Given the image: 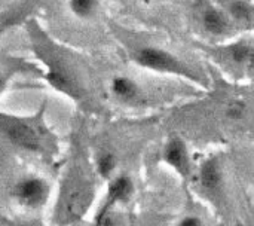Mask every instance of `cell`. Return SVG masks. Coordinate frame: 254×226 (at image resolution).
<instances>
[{
    "label": "cell",
    "mask_w": 254,
    "mask_h": 226,
    "mask_svg": "<svg viewBox=\"0 0 254 226\" xmlns=\"http://www.w3.org/2000/svg\"><path fill=\"white\" fill-rule=\"evenodd\" d=\"M89 188L82 179H71L63 189L61 213L67 222L79 221L89 206Z\"/></svg>",
    "instance_id": "cell-1"
},
{
    "label": "cell",
    "mask_w": 254,
    "mask_h": 226,
    "mask_svg": "<svg viewBox=\"0 0 254 226\" xmlns=\"http://www.w3.org/2000/svg\"><path fill=\"white\" fill-rule=\"evenodd\" d=\"M0 130L18 146L30 149V151H39L40 149V137L34 127H31L28 122L22 119H15L10 116L0 115Z\"/></svg>",
    "instance_id": "cell-2"
},
{
    "label": "cell",
    "mask_w": 254,
    "mask_h": 226,
    "mask_svg": "<svg viewBox=\"0 0 254 226\" xmlns=\"http://www.w3.org/2000/svg\"><path fill=\"white\" fill-rule=\"evenodd\" d=\"M138 63L144 67L155 69V70H162V72H174V73H182V66L180 63L171 57L168 52H164L161 49L155 48H146L138 52Z\"/></svg>",
    "instance_id": "cell-3"
},
{
    "label": "cell",
    "mask_w": 254,
    "mask_h": 226,
    "mask_svg": "<svg viewBox=\"0 0 254 226\" xmlns=\"http://www.w3.org/2000/svg\"><path fill=\"white\" fill-rule=\"evenodd\" d=\"M46 185L39 179H28L16 186V197L30 207H37L46 200Z\"/></svg>",
    "instance_id": "cell-4"
},
{
    "label": "cell",
    "mask_w": 254,
    "mask_h": 226,
    "mask_svg": "<svg viewBox=\"0 0 254 226\" xmlns=\"http://www.w3.org/2000/svg\"><path fill=\"white\" fill-rule=\"evenodd\" d=\"M165 159L179 171L188 173V155H186L185 145L180 140H173L168 145L165 151Z\"/></svg>",
    "instance_id": "cell-5"
},
{
    "label": "cell",
    "mask_w": 254,
    "mask_h": 226,
    "mask_svg": "<svg viewBox=\"0 0 254 226\" xmlns=\"http://www.w3.org/2000/svg\"><path fill=\"white\" fill-rule=\"evenodd\" d=\"M132 192V183L128 177L122 176L118 177L109 188V203H116V201H125Z\"/></svg>",
    "instance_id": "cell-6"
},
{
    "label": "cell",
    "mask_w": 254,
    "mask_h": 226,
    "mask_svg": "<svg viewBox=\"0 0 254 226\" xmlns=\"http://www.w3.org/2000/svg\"><path fill=\"white\" fill-rule=\"evenodd\" d=\"M201 182H202V186L207 188V189L217 188V185L220 182V173H219V168H217L214 161H208V162H205L202 165Z\"/></svg>",
    "instance_id": "cell-7"
},
{
    "label": "cell",
    "mask_w": 254,
    "mask_h": 226,
    "mask_svg": "<svg viewBox=\"0 0 254 226\" xmlns=\"http://www.w3.org/2000/svg\"><path fill=\"white\" fill-rule=\"evenodd\" d=\"M204 24L205 28L211 33H222L226 28V19L223 18V15L214 9H210L205 12L204 15Z\"/></svg>",
    "instance_id": "cell-8"
},
{
    "label": "cell",
    "mask_w": 254,
    "mask_h": 226,
    "mask_svg": "<svg viewBox=\"0 0 254 226\" xmlns=\"http://www.w3.org/2000/svg\"><path fill=\"white\" fill-rule=\"evenodd\" d=\"M113 91L118 97L124 98V100H129L135 95L137 92V88L135 85L127 79V77H116L115 82H113Z\"/></svg>",
    "instance_id": "cell-9"
},
{
    "label": "cell",
    "mask_w": 254,
    "mask_h": 226,
    "mask_svg": "<svg viewBox=\"0 0 254 226\" xmlns=\"http://www.w3.org/2000/svg\"><path fill=\"white\" fill-rule=\"evenodd\" d=\"M97 3H98V0H70L71 10L79 16L89 15L95 9Z\"/></svg>",
    "instance_id": "cell-10"
},
{
    "label": "cell",
    "mask_w": 254,
    "mask_h": 226,
    "mask_svg": "<svg viewBox=\"0 0 254 226\" xmlns=\"http://www.w3.org/2000/svg\"><path fill=\"white\" fill-rule=\"evenodd\" d=\"M48 80L51 85H54L55 88L61 89V91H67L70 92L71 91V82L67 76H64L63 73H58V72H51L48 75Z\"/></svg>",
    "instance_id": "cell-11"
},
{
    "label": "cell",
    "mask_w": 254,
    "mask_h": 226,
    "mask_svg": "<svg viewBox=\"0 0 254 226\" xmlns=\"http://www.w3.org/2000/svg\"><path fill=\"white\" fill-rule=\"evenodd\" d=\"M115 168V156L110 155V153H106L103 155L100 159H98V171L101 173V176H109Z\"/></svg>",
    "instance_id": "cell-12"
},
{
    "label": "cell",
    "mask_w": 254,
    "mask_h": 226,
    "mask_svg": "<svg viewBox=\"0 0 254 226\" xmlns=\"http://www.w3.org/2000/svg\"><path fill=\"white\" fill-rule=\"evenodd\" d=\"M232 57H234V60H235V61H238V63H244L246 60L252 58V49H250V46L243 45V43L235 45V46L232 48Z\"/></svg>",
    "instance_id": "cell-13"
},
{
    "label": "cell",
    "mask_w": 254,
    "mask_h": 226,
    "mask_svg": "<svg viewBox=\"0 0 254 226\" xmlns=\"http://www.w3.org/2000/svg\"><path fill=\"white\" fill-rule=\"evenodd\" d=\"M232 10H234V13L238 16V18H244V19H247V18H250V6L247 4V3H244V1H237L235 4H234V7H232Z\"/></svg>",
    "instance_id": "cell-14"
},
{
    "label": "cell",
    "mask_w": 254,
    "mask_h": 226,
    "mask_svg": "<svg viewBox=\"0 0 254 226\" xmlns=\"http://www.w3.org/2000/svg\"><path fill=\"white\" fill-rule=\"evenodd\" d=\"M243 110H244V107L241 106V104H234L232 107H231V110H229V116H241L243 115Z\"/></svg>",
    "instance_id": "cell-15"
},
{
    "label": "cell",
    "mask_w": 254,
    "mask_h": 226,
    "mask_svg": "<svg viewBox=\"0 0 254 226\" xmlns=\"http://www.w3.org/2000/svg\"><path fill=\"white\" fill-rule=\"evenodd\" d=\"M201 225V221L198 218H185L182 221V226H198Z\"/></svg>",
    "instance_id": "cell-16"
},
{
    "label": "cell",
    "mask_w": 254,
    "mask_h": 226,
    "mask_svg": "<svg viewBox=\"0 0 254 226\" xmlns=\"http://www.w3.org/2000/svg\"><path fill=\"white\" fill-rule=\"evenodd\" d=\"M1 86H3V79L0 77V89H1Z\"/></svg>",
    "instance_id": "cell-17"
}]
</instances>
